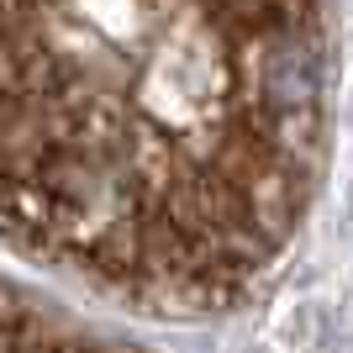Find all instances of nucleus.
<instances>
[{
    "label": "nucleus",
    "instance_id": "nucleus-2",
    "mask_svg": "<svg viewBox=\"0 0 353 353\" xmlns=\"http://www.w3.org/2000/svg\"><path fill=\"white\" fill-rule=\"evenodd\" d=\"M0 353H127V348L63 322L59 311L37 306L27 295L0 290Z\"/></svg>",
    "mask_w": 353,
    "mask_h": 353
},
{
    "label": "nucleus",
    "instance_id": "nucleus-1",
    "mask_svg": "<svg viewBox=\"0 0 353 353\" xmlns=\"http://www.w3.org/2000/svg\"><path fill=\"white\" fill-rule=\"evenodd\" d=\"M332 95V0H0V243L137 311H227L306 227Z\"/></svg>",
    "mask_w": 353,
    "mask_h": 353
}]
</instances>
